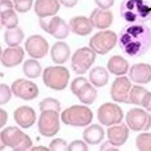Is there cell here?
<instances>
[{
	"mask_svg": "<svg viewBox=\"0 0 151 151\" xmlns=\"http://www.w3.org/2000/svg\"><path fill=\"white\" fill-rule=\"evenodd\" d=\"M122 50L131 58H139L151 47V31L143 23H130L122 28L119 35Z\"/></svg>",
	"mask_w": 151,
	"mask_h": 151,
	"instance_id": "obj_1",
	"label": "cell"
},
{
	"mask_svg": "<svg viewBox=\"0 0 151 151\" xmlns=\"http://www.w3.org/2000/svg\"><path fill=\"white\" fill-rule=\"evenodd\" d=\"M120 15L130 23H144L151 18L149 4L144 0H124L120 5Z\"/></svg>",
	"mask_w": 151,
	"mask_h": 151,
	"instance_id": "obj_2",
	"label": "cell"
},
{
	"mask_svg": "<svg viewBox=\"0 0 151 151\" xmlns=\"http://www.w3.org/2000/svg\"><path fill=\"white\" fill-rule=\"evenodd\" d=\"M1 144L15 151H25L30 149L32 142L30 137L16 127H9L0 134Z\"/></svg>",
	"mask_w": 151,
	"mask_h": 151,
	"instance_id": "obj_3",
	"label": "cell"
},
{
	"mask_svg": "<svg viewBox=\"0 0 151 151\" xmlns=\"http://www.w3.org/2000/svg\"><path fill=\"white\" fill-rule=\"evenodd\" d=\"M93 118L92 111L83 105H73L61 114V119L65 124L74 127L87 126L91 122Z\"/></svg>",
	"mask_w": 151,
	"mask_h": 151,
	"instance_id": "obj_4",
	"label": "cell"
},
{
	"mask_svg": "<svg viewBox=\"0 0 151 151\" xmlns=\"http://www.w3.org/2000/svg\"><path fill=\"white\" fill-rule=\"evenodd\" d=\"M69 72L63 66H52L44 69L43 81L45 86L54 90L60 91L67 86Z\"/></svg>",
	"mask_w": 151,
	"mask_h": 151,
	"instance_id": "obj_5",
	"label": "cell"
},
{
	"mask_svg": "<svg viewBox=\"0 0 151 151\" xmlns=\"http://www.w3.org/2000/svg\"><path fill=\"white\" fill-rule=\"evenodd\" d=\"M117 35L110 30L97 33L89 40V45L94 52L105 55L114 48L117 42Z\"/></svg>",
	"mask_w": 151,
	"mask_h": 151,
	"instance_id": "obj_6",
	"label": "cell"
},
{
	"mask_svg": "<svg viewBox=\"0 0 151 151\" xmlns=\"http://www.w3.org/2000/svg\"><path fill=\"white\" fill-rule=\"evenodd\" d=\"M70 89L80 101L86 105H91L97 97V91L84 78L74 79L70 84Z\"/></svg>",
	"mask_w": 151,
	"mask_h": 151,
	"instance_id": "obj_7",
	"label": "cell"
},
{
	"mask_svg": "<svg viewBox=\"0 0 151 151\" xmlns=\"http://www.w3.org/2000/svg\"><path fill=\"white\" fill-rule=\"evenodd\" d=\"M40 134L47 137H53L60 129L59 112L53 110L42 111L38 122Z\"/></svg>",
	"mask_w": 151,
	"mask_h": 151,
	"instance_id": "obj_8",
	"label": "cell"
},
{
	"mask_svg": "<svg viewBox=\"0 0 151 151\" xmlns=\"http://www.w3.org/2000/svg\"><path fill=\"white\" fill-rule=\"evenodd\" d=\"M96 53L88 47H83L75 52L72 57L71 65L74 72L83 74L87 72L94 63Z\"/></svg>",
	"mask_w": 151,
	"mask_h": 151,
	"instance_id": "obj_9",
	"label": "cell"
},
{
	"mask_svg": "<svg viewBox=\"0 0 151 151\" xmlns=\"http://www.w3.org/2000/svg\"><path fill=\"white\" fill-rule=\"evenodd\" d=\"M48 18H40L39 23L42 29L57 39H65L69 34V25L59 17Z\"/></svg>",
	"mask_w": 151,
	"mask_h": 151,
	"instance_id": "obj_10",
	"label": "cell"
},
{
	"mask_svg": "<svg viewBox=\"0 0 151 151\" xmlns=\"http://www.w3.org/2000/svg\"><path fill=\"white\" fill-rule=\"evenodd\" d=\"M124 118V113L121 108L112 103H104L98 110V119L105 126L119 124Z\"/></svg>",
	"mask_w": 151,
	"mask_h": 151,
	"instance_id": "obj_11",
	"label": "cell"
},
{
	"mask_svg": "<svg viewBox=\"0 0 151 151\" xmlns=\"http://www.w3.org/2000/svg\"><path fill=\"white\" fill-rule=\"evenodd\" d=\"M126 122L132 130L146 131L151 127V115L144 110L133 108L127 113Z\"/></svg>",
	"mask_w": 151,
	"mask_h": 151,
	"instance_id": "obj_12",
	"label": "cell"
},
{
	"mask_svg": "<svg viewBox=\"0 0 151 151\" xmlns=\"http://www.w3.org/2000/svg\"><path fill=\"white\" fill-rule=\"evenodd\" d=\"M12 91L15 95L22 100H34L39 95V88L32 81L25 79H19L12 85Z\"/></svg>",
	"mask_w": 151,
	"mask_h": 151,
	"instance_id": "obj_13",
	"label": "cell"
},
{
	"mask_svg": "<svg viewBox=\"0 0 151 151\" xmlns=\"http://www.w3.org/2000/svg\"><path fill=\"white\" fill-rule=\"evenodd\" d=\"M131 86V83L127 77L116 78L111 88V96L113 100L119 103H131L130 100Z\"/></svg>",
	"mask_w": 151,
	"mask_h": 151,
	"instance_id": "obj_14",
	"label": "cell"
},
{
	"mask_svg": "<svg viewBox=\"0 0 151 151\" xmlns=\"http://www.w3.org/2000/svg\"><path fill=\"white\" fill-rule=\"evenodd\" d=\"M25 46L28 54L34 59H41L48 53L49 44L44 38L39 35L28 37Z\"/></svg>",
	"mask_w": 151,
	"mask_h": 151,
	"instance_id": "obj_15",
	"label": "cell"
},
{
	"mask_svg": "<svg viewBox=\"0 0 151 151\" xmlns=\"http://www.w3.org/2000/svg\"><path fill=\"white\" fill-rule=\"evenodd\" d=\"M14 119L23 129H28L35 124L36 113L33 108L28 106H22L18 108L14 111Z\"/></svg>",
	"mask_w": 151,
	"mask_h": 151,
	"instance_id": "obj_16",
	"label": "cell"
},
{
	"mask_svg": "<svg viewBox=\"0 0 151 151\" xmlns=\"http://www.w3.org/2000/svg\"><path fill=\"white\" fill-rule=\"evenodd\" d=\"M24 57V51L20 47H11L6 49L1 54V61L6 68H13L20 64Z\"/></svg>",
	"mask_w": 151,
	"mask_h": 151,
	"instance_id": "obj_17",
	"label": "cell"
},
{
	"mask_svg": "<svg viewBox=\"0 0 151 151\" xmlns=\"http://www.w3.org/2000/svg\"><path fill=\"white\" fill-rule=\"evenodd\" d=\"M89 19L94 27L99 29H105L110 27L113 22V14L108 9L100 8L94 9Z\"/></svg>",
	"mask_w": 151,
	"mask_h": 151,
	"instance_id": "obj_18",
	"label": "cell"
},
{
	"mask_svg": "<svg viewBox=\"0 0 151 151\" xmlns=\"http://www.w3.org/2000/svg\"><path fill=\"white\" fill-rule=\"evenodd\" d=\"M129 130L124 124L113 126L107 131L108 140L115 147L124 144L129 137Z\"/></svg>",
	"mask_w": 151,
	"mask_h": 151,
	"instance_id": "obj_19",
	"label": "cell"
},
{
	"mask_svg": "<svg viewBox=\"0 0 151 151\" xmlns=\"http://www.w3.org/2000/svg\"><path fill=\"white\" fill-rule=\"evenodd\" d=\"M59 8L58 0H37L34 6L35 12L40 18L52 17L59 12Z\"/></svg>",
	"mask_w": 151,
	"mask_h": 151,
	"instance_id": "obj_20",
	"label": "cell"
},
{
	"mask_svg": "<svg viewBox=\"0 0 151 151\" xmlns=\"http://www.w3.org/2000/svg\"><path fill=\"white\" fill-rule=\"evenodd\" d=\"M129 77L135 83H148L151 81V66L144 63L134 64L130 70Z\"/></svg>",
	"mask_w": 151,
	"mask_h": 151,
	"instance_id": "obj_21",
	"label": "cell"
},
{
	"mask_svg": "<svg viewBox=\"0 0 151 151\" xmlns=\"http://www.w3.org/2000/svg\"><path fill=\"white\" fill-rule=\"evenodd\" d=\"M70 30L81 36H86L93 31V25L90 19L84 17H76L70 20Z\"/></svg>",
	"mask_w": 151,
	"mask_h": 151,
	"instance_id": "obj_22",
	"label": "cell"
},
{
	"mask_svg": "<svg viewBox=\"0 0 151 151\" xmlns=\"http://www.w3.org/2000/svg\"><path fill=\"white\" fill-rule=\"evenodd\" d=\"M70 54L69 45L64 42H58L54 44L50 51L52 59L57 64L65 63L69 58Z\"/></svg>",
	"mask_w": 151,
	"mask_h": 151,
	"instance_id": "obj_23",
	"label": "cell"
},
{
	"mask_svg": "<svg viewBox=\"0 0 151 151\" xmlns=\"http://www.w3.org/2000/svg\"><path fill=\"white\" fill-rule=\"evenodd\" d=\"M105 136L102 127L98 124L88 127L83 132V139L89 144L95 145L101 142Z\"/></svg>",
	"mask_w": 151,
	"mask_h": 151,
	"instance_id": "obj_24",
	"label": "cell"
},
{
	"mask_svg": "<svg viewBox=\"0 0 151 151\" xmlns=\"http://www.w3.org/2000/svg\"><path fill=\"white\" fill-rule=\"evenodd\" d=\"M107 67L111 73L116 76H122L125 74L128 71L129 64L122 57L114 55L108 60Z\"/></svg>",
	"mask_w": 151,
	"mask_h": 151,
	"instance_id": "obj_25",
	"label": "cell"
},
{
	"mask_svg": "<svg viewBox=\"0 0 151 151\" xmlns=\"http://www.w3.org/2000/svg\"><path fill=\"white\" fill-rule=\"evenodd\" d=\"M89 81L94 86L100 88L108 83L109 76L106 70L100 66L93 68L89 74Z\"/></svg>",
	"mask_w": 151,
	"mask_h": 151,
	"instance_id": "obj_26",
	"label": "cell"
},
{
	"mask_svg": "<svg viewBox=\"0 0 151 151\" xmlns=\"http://www.w3.org/2000/svg\"><path fill=\"white\" fill-rule=\"evenodd\" d=\"M24 39L23 32L19 27L9 28L4 33V41L9 47H16Z\"/></svg>",
	"mask_w": 151,
	"mask_h": 151,
	"instance_id": "obj_27",
	"label": "cell"
},
{
	"mask_svg": "<svg viewBox=\"0 0 151 151\" xmlns=\"http://www.w3.org/2000/svg\"><path fill=\"white\" fill-rule=\"evenodd\" d=\"M23 71L27 77L35 79L39 78L42 72L40 63L35 59H28L23 64Z\"/></svg>",
	"mask_w": 151,
	"mask_h": 151,
	"instance_id": "obj_28",
	"label": "cell"
},
{
	"mask_svg": "<svg viewBox=\"0 0 151 151\" xmlns=\"http://www.w3.org/2000/svg\"><path fill=\"white\" fill-rule=\"evenodd\" d=\"M1 12V23L2 25L9 28H13L17 27L18 18L13 9H6Z\"/></svg>",
	"mask_w": 151,
	"mask_h": 151,
	"instance_id": "obj_29",
	"label": "cell"
},
{
	"mask_svg": "<svg viewBox=\"0 0 151 151\" xmlns=\"http://www.w3.org/2000/svg\"><path fill=\"white\" fill-rule=\"evenodd\" d=\"M147 92L143 87L134 86L130 92V103L137 105H142L144 97Z\"/></svg>",
	"mask_w": 151,
	"mask_h": 151,
	"instance_id": "obj_30",
	"label": "cell"
},
{
	"mask_svg": "<svg viewBox=\"0 0 151 151\" xmlns=\"http://www.w3.org/2000/svg\"><path fill=\"white\" fill-rule=\"evenodd\" d=\"M136 146L140 151H151V134L139 135L136 138Z\"/></svg>",
	"mask_w": 151,
	"mask_h": 151,
	"instance_id": "obj_31",
	"label": "cell"
},
{
	"mask_svg": "<svg viewBox=\"0 0 151 151\" xmlns=\"http://www.w3.org/2000/svg\"><path fill=\"white\" fill-rule=\"evenodd\" d=\"M39 108L41 111L53 110L59 113L60 110V104L56 99L52 98H47L40 102Z\"/></svg>",
	"mask_w": 151,
	"mask_h": 151,
	"instance_id": "obj_32",
	"label": "cell"
},
{
	"mask_svg": "<svg viewBox=\"0 0 151 151\" xmlns=\"http://www.w3.org/2000/svg\"><path fill=\"white\" fill-rule=\"evenodd\" d=\"M16 10L20 13H26L30 9L33 0H13Z\"/></svg>",
	"mask_w": 151,
	"mask_h": 151,
	"instance_id": "obj_33",
	"label": "cell"
},
{
	"mask_svg": "<svg viewBox=\"0 0 151 151\" xmlns=\"http://www.w3.org/2000/svg\"><path fill=\"white\" fill-rule=\"evenodd\" d=\"M12 98V92L10 88L5 84L0 85V104L7 103Z\"/></svg>",
	"mask_w": 151,
	"mask_h": 151,
	"instance_id": "obj_34",
	"label": "cell"
},
{
	"mask_svg": "<svg viewBox=\"0 0 151 151\" xmlns=\"http://www.w3.org/2000/svg\"><path fill=\"white\" fill-rule=\"evenodd\" d=\"M49 150L52 151L68 150L67 142L63 139H55L52 140L49 144Z\"/></svg>",
	"mask_w": 151,
	"mask_h": 151,
	"instance_id": "obj_35",
	"label": "cell"
},
{
	"mask_svg": "<svg viewBox=\"0 0 151 151\" xmlns=\"http://www.w3.org/2000/svg\"><path fill=\"white\" fill-rule=\"evenodd\" d=\"M88 150L87 145L80 140H74L68 145L69 151H87Z\"/></svg>",
	"mask_w": 151,
	"mask_h": 151,
	"instance_id": "obj_36",
	"label": "cell"
},
{
	"mask_svg": "<svg viewBox=\"0 0 151 151\" xmlns=\"http://www.w3.org/2000/svg\"><path fill=\"white\" fill-rule=\"evenodd\" d=\"M99 8L102 9H109L114 4L115 0H94Z\"/></svg>",
	"mask_w": 151,
	"mask_h": 151,
	"instance_id": "obj_37",
	"label": "cell"
},
{
	"mask_svg": "<svg viewBox=\"0 0 151 151\" xmlns=\"http://www.w3.org/2000/svg\"><path fill=\"white\" fill-rule=\"evenodd\" d=\"M142 106L146 110L151 112V92H147L144 97Z\"/></svg>",
	"mask_w": 151,
	"mask_h": 151,
	"instance_id": "obj_38",
	"label": "cell"
},
{
	"mask_svg": "<svg viewBox=\"0 0 151 151\" xmlns=\"http://www.w3.org/2000/svg\"><path fill=\"white\" fill-rule=\"evenodd\" d=\"M13 4L10 0H1L0 3V12H3L6 9H13Z\"/></svg>",
	"mask_w": 151,
	"mask_h": 151,
	"instance_id": "obj_39",
	"label": "cell"
},
{
	"mask_svg": "<svg viewBox=\"0 0 151 151\" xmlns=\"http://www.w3.org/2000/svg\"><path fill=\"white\" fill-rule=\"evenodd\" d=\"M60 3L67 8H73L76 5L78 0H59Z\"/></svg>",
	"mask_w": 151,
	"mask_h": 151,
	"instance_id": "obj_40",
	"label": "cell"
},
{
	"mask_svg": "<svg viewBox=\"0 0 151 151\" xmlns=\"http://www.w3.org/2000/svg\"><path fill=\"white\" fill-rule=\"evenodd\" d=\"M8 120V115L5 111L3 109H0V127H3L6 124Z\"/></svg>",
	"mask_w": 151,
	"mask_h": 151,
	"instance_id": "obj_41",
	"label": "cell"
},
{
	"mask_svg": "<svg viewBox=\"0 0 151 151\" xmlns=\"http://www.w3.org/2000/svg\"><path fill=\"white\" fill-rule=\"evenodd\" d=\"M115 146H114L113 145H112L109 140H108L106 142H105V143H103L101 147H100V150H117L115 147Z\"/></svg>",
	"mask_w": 151,
	"mask_h": 151,
	"instance_id": "obj_42",
	"label": "cell"
},
{
	"mask_svg": "<svg viewBox=\"0 0 151 151\" xmlns=\"http://www.w3.org/2000/svg\"><path fill=\"white\" fill-rule=\"evenodd\" d=\"M32 150H49V149H47L44 147H43V146H37V147H34L33 149H32Z\"/></svg>",
	"mask_w": 151,
	"mask_h": 151,
	"instance_id": "obj_43",
	"label": "cell"
},
{
	"mask_svg": "<svg viewBox=\"0 0 151 151\" xmlns=\"http://www.w3.org/2000/svg\"><path fill=\"white\" fill-rule=\"evenodd\" d=\"M150 23H151V22H150Z\"/></svg>",
	"mask_w": 151,
	"mask_h": 151,
	"instance_id": "obj_44",
	"label": "cell"
}]
</instances>
